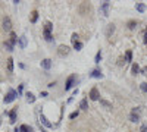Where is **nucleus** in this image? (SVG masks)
Instances as JSON below:
<instances>
[{
  "mask_svg": "<svg viewBox=\"0 0 147 132\" xmlns=\"http://www.w3.org/2000/svg\"><path fill=\"white\" fill-rule=\"evenodd\" d=\"M2 30L5 32H12V21L9 16H5L2 21Z\"/></svg>",
  "mask_w": 147,
  "mask_h": 132,
  "instance_id": "f257e3e1",
  "label": "nucleus"
},
{
  "mask_svg": "<svg viewBox=\"0 0 147 132\" xmlns=\"http://www.w3.org/2000/svg\"><path fill=\"white\" fill-rule=\"evenodd\" d=\"M18 97V93L15 90H9V93H7V94H6L5 96V98H3V103H5V104H9V103H12L13 101V100H15V98H16Z\"/></svg>",
  "mask_w": 147,
  "mask_h": 132,
  "instance_id": "f03ea898",
  "label": "nucleus"
},
{
  "mask_svg": "<svg viewBox=\"0 0 147 132\" xmlns=\"http://www.w3.org/2000/svg\"><path fill=\"white\" fill-rule=\"evenodd\" d=\"M109 7H110V2H101L99 10L103 16H109Z\"/></svg>",
  "mask_w": 147,
  "mask_h": 132,
  "instance_id": "7ed1b4c3",
  "label": "nucleus"
},
{
  "mask_svg": "<svg viewBox=\"0 0 147 132\" xmlns=\"http://www.w3.org/2000/svg\"><path fill=\"white\" fill-rule=\"evenodd\" d=\"M75 81H76V75H69L68 76V79H66V84H65V91H69L72 87H74V84H75Z\"/></svg>",
  "mask_w": 147,
  "mask_h": 132,
  "instance_id": "20e7f679",
  "label": "nucleus"
},
{
  "mask_svg": "<svg viewBox=\"0 0 147 132\" xmlns=\"http://www.w3.org/2000/svg\"><path fill=\"white\" fill-rule=\"evenodd\" d=\"M58 54L60 56V57L68 56V54H69V47H68V46H65V44L59 46V47H58Z\"/></svg>",
  "mask_w": 147,
  "mask_h": 132,
  "instance_id": "39448f33",
  "label": "nucleus"
},
{
  "mask_svg": "<svg viewBox=\"0 0 147 132\" xmlns=\"http://www.w3.org/2000/svg\"><path fill=\"white\" fill-rule=\"evenodd\" d=\"M90 98L93 100V101H97L100 98V94H99V90L94 87V88H91V91H90Z\"/></svg>",
  "mask_w": 147,
  "mask_h": 132,
  "instance_id": "423d86ee",
  "label": "nucleus"
},
{
  "mask_svg": "<svg viewBox=\"0 0 147 132\" xmlns=\"http://www.w3.org/2000/svg\"><path fill=\"white\" fill-rule=\"evenodd\" d=\"M16 114H18V107H13L10 110V113H9V122H10V123H15V122H16Z\"/></svg>",
  "mask_w": 147,
  "mask_h": 132,
  "instance_id": "0eeeda50",
  "label": "nucleus"
},
{
  "mask_svg": "<svg viewBox=\"0 0 147 132\" xmlns=\"http://www.w3.org/2000/svg\"><path fill=\"white\" fill-rule=\"evenodd\" d=\"M40 120H41V123L46 126V128H53V123H52V122H49V120H47V117L43 113L40 114Z\"/></svg>",
  "mask_w": 147,
  "mask_h": 132,
  "instance_id": "6e6552de",
  "label": "nucleus"
},
{
  "mask_svg": "<svg viewBox=\"0 0 147 132\" xmlns=\"http://www.w3.org/2000/svg\"><path fill=\"white\" fill-rule=\"evenodd\" d=\"M40 65H41V68H43V69L49 71V69L52 68V60H50V59H44V60H41Z\"/></svg>",
  "mask_w": 147,
  "mask_h": 132,
  "instance_id": "1a4fd4ad",
  "label": "nucleus"
},
{
  "mask_svg": "<svg viewBox=\"0 0 147 132\" xmlns=\"http://www.w3.org/2000/svg\"><path fill=\"white\" fill-rule=\"evenodd\" d=\"M27 43H28V40H27V37H25V35H21L19 38H18V44H19V47H21V48L27 47Z\"/></svg>",
  "mask_w": 147,
  "mask_h": 132,
  "instance_id": "9d476101",
  "label": "nucleus"
},
{
  "mask_svg": "<svg viewBox=\"0 0 147 132\" xmlns=\"http://www.w3.org/2000/svg\"><path fill=\"white\" fill-rule=\"evenodd\" d=\"M90 78H97V79H100V78H103V73H101V71H99V69H94L93 72L90 73Z\"/></svg>",
  "mask_w": 147,
  "mask_h": 132,
  "instance_id": "9b49d317",
  "label": "nucleus"
},
{
  "mask_svg": "<svg viewBox=\"0 0 147 132\" xmlns=\"http://www.w3.org/2000/svg\"><path fill=\"white\" fill-rule=\"evenodd\" d=\"M25 97H27V103H29V104H32V103L35 101V96L32 94V93H27Z\"/></svg>",
  "mask_w": 147,
  "mask_h": 132,
  "instance_id": "f8f14e48",
  "label": "nucleus"
},
{
  "mask_svg": "<svg viewBox=\"0 0 147 132\" xmlns=\"http://www.w3.org/2000/svg\"><path fill=\"white\" fill-rule=\"evenodd\" d=\"M6 62H7V72L12 73V72H13V59H12V57H9Z\"/></svg>",
  "mask_w": 147,
  "mask_h": 132,
  "instance_id": "ddd939ff",
  "label": "nucleus"
},
{
  "mask_svg": "<svg viewBox=\"0 0 147 132\" xmlns=\"http://www.w3.org/2000/svg\"><path fill=\"white\" fill-rule=\"evenodd\" d=\"M37 21H38V12H37V10H32V12H31V22L35 24Z\"/></svg>",
  "mask_w": 147,
  "mask_h": 132,
  "instance_id": "4468645a",
  "label": "nucleus"
},
{
  "mask_svg": "<svg viewBox=\"0 0 147 132\" xmlns=\"http://www.w3.org/2000/svg\"><path fill=\"white\" fill-rule=\"evenodd\" d=\"M135 9H137L140 13H143L146 10V5H144V3H137V5H135Z\"/></svg>",
  "mask_w": 147,
  "mask_h": 132,
  "instance_id": "2eb2a0df",
  "label": "nucleus"
},
{
  "mask_svg": "<svg viewBox=\"0 0 147 132\" xmlns=\"http://www.w3.org/2000/svg\"><path fill=\"white\" fill-rule=\"evenodd\" d=\"M52 30H53V24L52 22H46V25H44V32H50V34H52Z\"/></svg>",
  "mask_w": 147,
  "mask_h": 132,
  "instance_id": "dca6fc26",
  "label": "nucleus"
},
{
  "mask_svg": "<svg viewBox=\"0 0 147 132\" xmlns=\"http://www.w3.org/2000/svg\"><path fill=\"white\" fill-rule=\"evenodd\" d=\"M9 43H10L12 46H15L18 43V38H16V34H15V32H10V40H9Z\"/></svg>",
  "mask_w": 147,
  "mask_h": 132,
  "instance_id": "f3484780",
  "label": "nucleus"
},
{
  "mask_svg": "<svg viewBox=\"0 0 147 132\" xmlns=\"http://www.w3.org/2000/svg\"><path fill=\"white\" fill-rule=\"evenodd\" d=\"M80 109H82V110H87V109H88V101H87V98L81 100V103H80Z\"/></svg>",
  "mask_w": 147,
  "mask_h": 132,
  "instance_id": "a211bd4d",
  "label": "nucleus"
},
{
  "mask_svg": "<svg viewBox=\"0 0 147 132\" xmlns=\"http://www.w3.org/2000/svg\"><path fill=\"white\" fill-rule=\"evenodd\" d=\"M113 31H115V25H113V24L107 25V30H106V35L109 37L110 34H113Z\"/></svg>",
  "mask_w": 147,
  "mask_h": 132,
  "instance_id": "6ab92c4d",
  "label": "nucleus"
},
{
  "mask_svg": "<svg viewBox=\"0 0 147 132\" xmlns=\"http://www.w3.org/2000/svg\"><path fill=\"white\" fill-rule=\"evenodd\" d=\"M137 25H138V21H134V19H132V21H129L128 22V28L129 30H135Z\"/></svg>",
  "mask_w": 147,
  "mask_h": 132,
  "instance_id": "aec40b11",
  "label": "nucleus"
},
{
  "mask_svg": "<svg viewBox=\"0 0 147 132\" xmlns=\"http://www.w3.org/2000/svg\"><path fill=\"white\" fill-rule=\"evenodd\" d=\"M100 104H101L103 107H106V109H112V103L106 101V100H103V98H100Z\"/></svg>",
  "mask_w": 147,
  "mask_h": 132,
  "instance_id": "412c9836",
  "label": "nucleus"
},
{
  "mask_svg": "<svg viewBox=\"0 0 147 132\" xmlns=\"http://www.w3.org/2000/svg\"><path fill=\"white\" fill-rule=\"evenodd\" d=\"M32 129L29 128L28 125H21V128H19V132H31Z\"/></svg>",
  "mask_w": 147,
  "mask_h": 132,
  "instance_id": "4be33fe9",
  "label": "nucleus"
},
{
  "mask_svg": "<svg viewBox=\"0 0 147 132\" xmlns=\"http://www.w3.org/2000/svg\"><path fill=\"white\" fill-rule=\"evenodd\" d=\"M131 71H132V75H137V73L140 72V66L137 65V63H134L132 68H131Z\"/></svg>",
  "mask_w": 147,
  "mask_h": 132,
  "instance_id": "5701e85b",
  "label": "nucleus"
},
{
  "mask_svg": "<svg viewBox=\"0 0 147 132\" xmlns=\"http://www.w3.org/2000/svg\"><path fill=\"white\" fill-rule=\"evenodd\" d=\"M131 60H132V51L128 50V51L125 53V62H131Z\"/></svg>",
  "mask_w": 147,
  "mask_h": 132,
  "instance_id": "b1692460",
  "label": "nucleus"
},
{
  "mask_svg": "<svg viewBox=\"0 0 147 132\" xmlns=\"http://www.w3.org/2000/svg\"><path fill=\"white\" fill-rule=\"evenodd\" d=\"M131 114L140 116V114H141V107H134V109H132V112H131Z\"/></svg>",
  "mask_w": 147,
  "mask_h": 132,
  "instance_id": "393cba45",
  "label": "nucleus"
},
{
  "mask_svg": "<svg viewBox=\"0 0 147 132\" xmlns=\"http://www.w3.org/2000/svg\"><path fill=\"white\" fill-rule=\"evenodd\" d=\"M100 60H101V51H97V54H96V57H94V63H100Z\"/></svg>",
  "mask_w": 147,
  "mask_h": 132,
  "instance_id": "a878e982",
  "label": "nucleus"
},
{
  "mask_svg": "<svg viewBox=\"0 0 147 132\" xmlns=\"http://www.w3.org/2000/svg\"><path fill=\"white\" fill-rule=\"evenodd\" d=\"M129 120H131V122H134V123H137V122L140 120V116H135V114H129Z\"/></svg>",
  "mask_w": 147,
  "mask_h": 132,
  "instance_id": "bb28decb",
  "label": "nucleus"
},
{
  "mask_svg": "<svg viewBox=\"0 0 147 132\" xmlns=\"http://www.w3.org/2000/svg\"><path fill=\"white\" fill-rule=\"evenodd\" d=\"M5 47H6V50H7V51H13V46H12L9 41H5Z\"/></svg>",
  "mask_w": 147,
  "mask_h": 132,
  "instance_id": "cd10ccee",
  "label": "nucleus"
},
{
  "mask_svg": "<svg viewBox=\"0 0 147 132\" xmlns=\"http://www.w3.org/2000/svg\"><path fill=\"white\" fill-rule=\"evenodd\" d=\"M72 46H74V48H75V50H81V48H82V43L81 41H76V43H74Z\"/></svg>",
  "mask_w": 147,
  "mask_h": 132,
  "instance_id": "c85d7f7f",
  "label": "nucleus"
},
{
  "mask_svg": "<svg viewBox=\"0 0 147 132\" xmlns=\"http://www.w3.org/2000/svg\"><path fill=\"white\" fill-rule=\"evenodd\" d=\"M78 38H80V37H78V34H76V32H74V34H72V37H71V41H72V44L78 41Z\"/></svg>",
  "mask_w": 147,
  "mask_h": 132,
  "instance_id": "c756f323",
  "label": "nucleus"
},
{
  "mask_svg": "<svg viewBox=\"0 0 147 132\" xmlns=\"http://www.w3.org/2000/svg\"><path fill=\"white\" fill-rule=\"evenodd\" d=\"M44 38H46V41H52L53 40V37L50 32H44Z\"/></svg>",
  "mask_w": 147,
  "mask_h": 132,
  "instance_id": "7c9ffc66",
  "label": "nucleus"
},
{
  "mask_svg": "<svg viewBox=\"0 0 147 132\" xmlns=\"http://www.w3.org/2000/svg\"><path fill=\"white\" fill-rule=\"evenodd\" d=\"M140 90L143 91V93H147V82H143V84L140 85Z\"/></svg>",
  "mask_w": 147,
  "mask_h": 132,
  "instance_id": "2f4dec72",
  "label": "nucleus"
},
{
  "mask_svg": "<svg viewBox=\"0 0 147 132\" xmlns=\"http://www.w3.org/2000/svg\"><path fill=\"white\" fill-rule=\"evenodd\" d=\"M78 110H76V112H72V113L69 114V119H75V117H78Z\"/></svg>",
  "mask_w": 147,
  "mask_h": 132,
  "instance_id": "473e14b6",
  "label": "nucleus"
},
{
  "mask_svg": "<svg viewBox=\"0 0 147 132\" xmlns=\"http://www.w3.org/2000/svg\"><path fill=\"white\" fill-rule=\"evenodd\" d=\"M118 65H119V66L125 65V59H123V57H119V59H118Z\"/></svg>",
  "mask_w": 147,
  "mask_h": 132,
  "instance_id": "72a5a7b5",
  "label": "nucleus"
},
{
  "mask_svg": "<svg viewBox=\"0 0 147 132\" xmlns=\"http://www.w3.org/2000/svg\"><path fill=\"white\" fill-rule=\"evenodd\" d=\"M140 73H141V75H147V68H143V69H140Z\"/></svg>",
  "mask_w": 147,
  "mask_h": 132,
  "instance_id": "f704fd0d",
  "label": "nucleus"
},
{
  "mask_svg": "<svg viewBox=\"0 0 147 132\" xmlns=\"http://www.w3.org/2000/svg\"><path fill=\"white\" fill-rule=\"evenodd\" d=\"M140 132H147V125H143L140 128Z\"/></svg>",
  "mask_w": 147,
  "mask_h": 132,
  "instance_id": "c9c22d12",
  "label": "nucleus"
},
{
  "mask_svg": "<svg viewBox=\"0 0 147 132\" xmlns=\"http://www.w3.org/2000/svg\"><path fill=\"white\" fill-rule=\"evenodd\" d=\"M21 93H22V85H19V87H18V94H21Z\"/></svg>",
  "mask_w": 147,
  "mask_h": 132,
  "instance_id": "e433bc0d",
  "label": "nucleus"
},
{
  "mask_svg": "<svg viewBox=\"0 0 147 132\" xmlns=\"http://www.w3.org/2000/svg\"><path fill=\"white\" fill-rule=\"evenodd\" d=\"M144 44H147V34L144 35Z\"/></svg>",
  "mask_w": 147,
  "mask_h": 132,
  "instance_id": "4c0bfd02",
  "label": "nucleus"
},
{
  "mask_svg": "<svg viewBox=\"0 0 147 132\" xmlns=\"http://www.w3.org/2000/svg\"><path fill=\"white\" fill-rule=\"evenodd\" d=\"M15 132H19V129H18V128H16V129H15Z\"/></svg>",
  "mask_w": 147,
  "mask_h": 132,
  "instance_id": "58836bf2",
  "label": "nucleus"
},
{
  "mask_svg": "<svg viewBox=\"0 0 147 132\" xmlns=\"http://www.w3.org/2000/svg\"><path fill=\"white\" fill-rule=\"evenodd\" d=\"M146 34H147V28H146Z\"/></svg>",
  "mask_w": 147,
  "mask_h": 132,
  "instance_id": "ea45409f",
  "label": "nucleus"
}]
</instances>
